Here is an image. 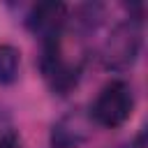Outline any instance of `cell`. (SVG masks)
<instances>
[{
	"label": "cell",
	"instance_id": "6da1fadb",
	"mask_svg": "<svg viewBox=\"0 0 148 148\" xmlns=\"http://www.w3.org/2000/svg\"><path fill=\"white\" fill-rule=\"evenodd\" d=\"M132 111H134V90L127 81L116 79L97 92L95 102L90 104L88 116L95 127L118 130L130 120Z\"/></svg>",
	"mask_w": 148,
	"mask_h": 148
},
{
	"label": "cell",
	"instance_id": "7a4b0ae2",
	"mask_svg": "<svg viewBox=\"0 0 148 148\" xmlns=\"http://www.w3.org/2000/svg\"><path fill=\"white\" fill-rule=\"evenodd\" d=\"M141 18H127L118 23L102 46V65L113 72L130 69L141 53Z\"/></svg>",
	"mask_w": 148,
	"mask_h": 148
},
{
	"label": "cell",
	"instance_id": "3957f363",
	"mask_svg": "<svg viewBox=\"0 0 148 148\" xmlns=\"http://www.w3.org/2000/svg\"><path fill=\"white\" fill-rule=\"evenodd\" d=\"M92 120L88 111L74 109L60 116L49 134V146L51 148H81L90 136H92Z\"/></svg>",
	"mask_w": 148,
	"mask_h": 148
},
{
	"label": "cell",
	"instance_id": "277c9868",
	"mask_svg": "<svg viewBox=\"0 0 148 148\" xmlns=\"http://www.w3.org/2000/svg\"><path fill=\"white\" fill-rule=\"evenodd\" d=\"M65 23H67V5L62 2H37L25 14V28L42 42L62 35Z\"/></svg>",
	"mask_w": 148,
	"mask_h": 148
},
{
	"label": "cell",
	"instance_id": "5b68a950",
	"mask_svg": "<svg viewBox=\"0 0 148 148\" xmlns=\"http://www.w3.org/2000/svg\"><path fill=\"white\" fill-rule=\"evenodd\" d=\"M21 72V51L12 44H0V86L16 83Z\"/></svg>",
	"mask_w": 148,
	"mask_h": 148
},
{
	"label": "cell",
	"instance_id": "8992f818",
	"mask_svg": "<svg viewBox=\"0 0 148 148\" xmlns=\"http://www.w3.org/2000/svg\"><path fill=\"white\" fill-rule=\"evenodd\" d=\"M0 148H21V139L9 125L0 127Z\"/></svg>",
	"mask_w": 148,
	"mask_h": 148
},
{
	"label": "cell",
	"instance_id": "52a82bcc",
	"mask_svg": "<svg viewBox=\"0 0 148 148\" xmlns=\"http://www.w3.org/2000/svg\"><path fill=\"white\" fill-rule=\"evenodd\" d=\"M143 146H146V132H139L134 136V141H130V143H125L120 148H143Z\"/></svg>",
	"mask_w": 148,
	"mask_h": 148
}]
</instances>
